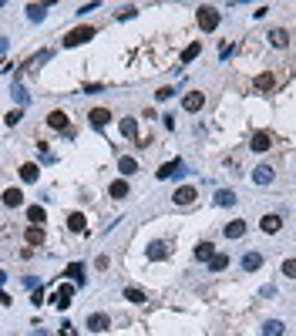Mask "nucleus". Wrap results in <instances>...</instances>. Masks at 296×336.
<instances>
[{
  "label": "nucleus",
  "mask_w": 296,
  "mask_h": 336,
  "mask_svg": "<svg viewBox=\"0 0 296 336\" xmlns=\"http://www.w3.org/2000/svg\"><path fill=\"white\" fill-rule=\"evenodd\" d=\"M94 27H88V24H84V27H74V31H68L64 34V47H81V44H88V41H94Z\"/></svg>",
  "instance_id": "obj_1"
},
{
  "label": "nucleus",
  "mask_w": 296,
  "mask_h": 336,
  "mask_svg": "<svg viewBox=\"0 0 296 336\" xmlns=\"http://www.w3.org/2000/svg\"><path fill=\"white\" fill-rule=\"evenodd\" d=\"M199 27H202V31H216L219 27V11L216 7H199Z\"/></svg>",
  "instance_id": "obj_2"
},
{
  "label": "nucleus",
  "mask_w": 296,
  "mask_h": 336,
  "mask_svg": "<svg viewBox=\"0 0 296 336\" xmlns=\"http://www.w3.org/2000/svg\"><path fill=\"white\" fill-rule=\"evenodd\" d=\"M202 104H205V94H202V91H189V94L182 98V108H185L189 114L202 111Z\"/></svg>",
  "instance_id": "obj_3"
},
{
  "label": "nucleus",
  "mask_w": 296,
  "mask_h": 336,
  "mask_svg": "<svg viewBox=\"0 0 296 336\" xmlns=\"http://www.w3.org/2000/svg\"><path fill=\"white\" fill-rule=\"evenodd\" d=\"M195 199H199V192H195L192 185H182V189H175V195H172L175 205H192Z\"/></svg>",
  "instance_id": "obj_4"
},
{
  "label": "nucleus",
  "mask_w": 296,
  "mask_h": 336,
  "mask_svg": "<svg viewBox=\"0 0 296 336\" xmlns=\"http://www.w3.org/2000/svg\"><path fill=\"white\" fill-rule=\"evenodd\" d=\"M71 299H74V286L61 282V289H57V296H54V306H57V309H68Z\"/></svg>",
  "instance_id": "obj_5"
},
{
  "label": "nucleus",
  "mask_w": 296,
  "mask_h": 336,
  "mask_svg": "<svg viewBox=\"0 0 296 336\" xmlns=\"http://www.w3.org/2000/svg\"><path fill=\"white\" fill-rule=\"evenodd\" d=\"M84 323H88V329H91V333H104L111 319H108V316H104V313H91V316H88V319H84Z\"/></svg>",
  "instance_id": "obj_6"
},
{
  "label": "nucleus",
  "mask_w": 296,
  "mask_h": 336,
  "mask_svg": "<svg viewBox=\"0 0 296 336\" xmlns=\"http://www.w3.org/2000/svg\"><path fill=\"white\" fill-rule=\"evenodd\" d=\"M88 121H91V128H104V124L111 121V111H108V108H94V111L88 114Z\"/></svg>",
  "instance_id": "obj_7"
},
{
  "label": "nucleus",
  "mask_w": 296,
  "mask_h": 336,
  "mask_svg": "<svg viewBox=\"0 0 296 336\" xmlns=\"http://www.w3.org/2000/svg\"><path fill=\"white\" fill-rule=\"evenodd\" d=\"M179 172H182V161H179V158H175V161H165V165L159 168V175H155V179H175V175H179Z\"/></svg>",
  "instance_id": "obj_8"
},
{
  "label": "nucleus",
  "mask_w": 296,
  "mask_h": 336,
  "mask_svg": "<svg viewBox=\"0 0 296 336\" xmlns=\"http://www.w3.org/2000/svg\"><path fill=\"white\" fill-rule=\"evenodd\" d=\"M249 148L256 151V155L269 151V134H266V131H256V134H252V141H249Z\"/></svg>",
  "instance_id": "obj_9"
},
{
  "label": "nucleus",
  "mask_w": 296,
  "mask_h": 336,
  "mask_svg": "<svg viewBox=\"0 0 296 336\" xmlns=\"http://www.w3.org/2000/svg\"><path fill=\"white\" fill-rule=\"evenodd\" d=\"M259 229H262L266 235H276L279 229H283V219H279V215H266V219L259 222Z\"/></svg>",
  "instance_id": "obj_10"
},
{
  "label": "nucleus",
  "mask_w": 296,
  "mask_h": 336,
  "mask_svg": "<svg viewBox=\"0 0 296 336\" xmlns=\"http://www.w3.org/2000/svg\"><path fill=\"white\" fill-rule=\"evenodd\" d=\"M47 124H51L54 131H68V114L64 111H51L47 114Z\"/></svg>",
  "instance_id": "obj_11"
},
{
  "label": "nucleus",
  "mask_w": 296,
  "mask_h": 336,
  "mask_svg": "<svg viewBox=\"0 0 296 336\" xmlns=\"http://www.w3.org/2000/svg\"><path fill=\"white\" fill-rule=\"evenodd\" d=\"M259 266H262V256H259V252H242V269H246V272H256Z\"/></svg>",
  "instance_id": "obj_12"
},
{
  "label": "nucleus",
  "mask_w": 296,
  "mask_h": 336,
  "mask_svg": "<svg viewBox=\"0 0 296 336\" xmlns=\"http://www.w3.org/2000/svg\"><path fill=\"white\" fill-rule=\"evenodd\" d=\"M24 239H27V246H31V249L41 246V242H44V229H41V225H31V229L24 232Z\"/></svg>",
  "instance_id": "obj_13"
},
{
  "label": "nucleus",
  "mask_w": 296,
  "mask_h": 336,
  "mask_svg": "<svg viewBox=\"0 0 296 336\" xmlns=\"http://www.w3.org/2000/svg\"><path fill=\"white\" fill-rule=\"evenodd\" d=\"M222 232H226V239H242V235H246V222H242V219H236V222H229Z\"/></svg>",
  "instance_id": "obj_14"
},
{
  "label": "nucleus",
  "mask_w": 296,
  "mask_h": 336,
  "mask_svg": "<svg viewBox=\"0 0 296 336\" xmlns=\"http://www.w3.org/2000/svg\"><path fill=\"white\" fill-rule=\"evenodd\" d=\"M252 182H256V185H269V182H273V168H269V165H259L256 172H252Z\"/></svg>",
  "instance_id": "obj_15"
},
{
  "label": "nucleus",
  "mask_w": 296,
  "mask_h": 336,
  "mask_svg": "<svg viewBox=\"0 0 296 336\" xmlns=\"http://www.w3.org/2000/svg\"><path fill=\"white\" fill-rule=\"evenodd\" d=\"M21 202H24V192L21 189H7V192H4V205H7V209H17Z\"/></svg>",
  "instance_id": "obj_16"
},
{
  "label": "nucleus",
  "mask_w": 296,
  "mask_h": 336,
  "mask_svg": "<svg viewBox=\"0 0 296 336\" xmlns=\"http://www.w3.org/2000/svg\"><path fill=\"white\" fill-rule=\"evenodd\" d=\"M68 229L71 232H84V229H88V219H84L81 212H71L68 215Z\"/></svg>",
  "instance_id": "obj_17"
},
{
  "label": "nucleus",
  "mask_w": 296,
  "mask_h": 336,
  "mask_svg": "<svg viewBox=\"0 0 296 336\" xmlns=\"http://www.w3.org/2000/svg\"><path fill=\"white\" fill-rule=\"evenodd\" d=\"M121 134L131 138V141H138V121L135 118H121Z\"/></svg>",
  "instance_id": "obj_18"
},
{
  "label": "nucleus",
  "mask_w": 296,
  "mask_h": 336,
  "mask_svg": "<svg viewBox=\"0 0 296 336\" xmlns=\"http://www.w3.org/2000/svg\"><path fill=\"white\" fill-rule=\"evenodd\" d=\"M108 195H111V199H125V195H128V182L125 179L111 182V185H108Z\"/></svg>",
  "instance_id": "obj_19"
},
{
  "label": "nucleus",
  "mask_w": 296,
  "mask_h": 336,
  "mask_svg": "<svg viewBox=\"0 0 296 336\" xmlns=\"http://www.w3.org/2000/svg\"><path fill=\"white\" fill-rule=\"evenodd\" d=\"M21 179L24 182H37L41 179V168H37L34 161H27V165H21Z\"/></svg>",
  "instance_id": "obj_20"
},
{
  "label": "nucleus",
  "mask_w": 296,
  "mask_h": 336,
  "mask_svg": "<svg viewBox=\"0 0 296 336\" xmlns=\"http://www.w3.org/2000/svg\"><path fill=\"white\" fill-rule=\"evenodd\" d=\"M165 252H169V246H165V242H148V249H145L148 259H165Z\"/></svg>",
  "instance_id": "obj_21"
},
{
  "label": "nucleus",
  "mask_w": 296,
  "mask_h": 336,
  "mask_svg": "<svg viewBox=\"0 0 296 336\" xmlns=\"http://www.w3.org/2000/svg\"><path fill=\"white\" fill-rule=\"evenodd\" d=\"M269 44L273 47H286L289 44V34H286L283 27H276V31H269Z\"/></svg>",
  "instance_id": "obj_22"
},
{
  "label": "nucleus",
  "mask_w": 296,
  "mask_h": 336,
  "mask_svg": "<svg viewBox=\"0 0 296 336\" xmlns=\"http://www.w3.org/2000/svg\"><path fill=\"white\" fill-rule=\"evenodd\" d=\"M216 205H222V209H226V205H236V192L232 189H219L216 192Z\"/></svg>",
  "instance_id": "obj_23"
},
{
  "label": "nucleus",
  "mask_w": 296,
  "mask_h": 336,
  "mask_svg": "<svg viewBox=\"0 0 296 336\" xmlns=\"http://www.w3.org/2000/svg\"><path fill=\"white\" fill-rule=\"evenodd\" d=\"M216 256V249H212V242H199V246H195V259H199V262H209V259Z\"/></svg>",
  "instance_id": "obj_24"
},
{
  "label": "nucleus",
  "mask_w": 296,
  "mask_h": 336,
  "mask_svg": "<svg viewBox=\"0 0 296 336\" xmlns=\"http://www.w3.org/2000/svg\"><path fill=\"white\" fill-rule=\"evenodd\" d=\"M262 336H283V323L279 319H266L262 323Z\"/></svg>",
  "instance_id": "obj_25"
},
{
  "label": "nucleus",
  "mask_w": 296,
  "mask_h": 336,
  "mask_svg": "<svg viewBox=\"0 0 296 336\" xmlns=\"http://www.w3.org/2000/svg\"><path fill=\"white\" fill-rule=\"evenodd\" d=\"M27 219H31V225H44L47 212L41 209V205H31V209H27Z\"/></svg>",
  "instance_id": "obj_26"
},
{
  "label": "nucleus",
  "mask_w": 296,
  "mask_h": 336,
  "mask_svg": "<svg viewBox=\"0 0 296 336\" xmlns=\"http://www.w3.org/2000/svg\"><path fill=\"white\" fill-rule=\"evenodd\" d=\"M44 14H47V4H27V17L31 21H44Z\"/></svg>",
  "instance_id": "obj_27"
},
{
  "label": "nucleus",
  "mask_w": 296,
  "mask_h": 336,
  "mask_svg": "<svg viewBox=\"0 0 296 336\" xmlns=\"http://www.w3.org/2000/svg\"><path fill=\"white\" fill-rule=\"evenodd\" d=\"M118 168H121V175H135V172H138V161H135V158H118Z\"/></svg>",
  "instance_id": "obj_28"
},
{
  "label": "nucleus",
  "mask_w": 296,
  "mask_h": 336,
  "mask_svg": "<svg viewBox=\"0 0 296 336\" xmlns=\"http://www.w3.org/2000/svg\"><path fill=\"white\" fill-rule=\"evenodd\" d=\"M199 51H202V44H199V41H195V44H189V47L182 51V64H192L195 57H199Z\"/></svg>",
  "instance_id": "obj_29"
},
{
  "label": "nucleus",
  "mask_w": 296,
  "mask_h": 336,
  "mask_svg": "<svg viewBox=\"0 0 296 336\" xmlns=\"http://www.w3.org/2000/svg\"><path fill=\"white\" fill-rule=\"evenodd\" d=\"M256 88H259V91H273L276 88V78L266 71V74H259V78H256Z\"/></svg>",
  "instance_id": "obj_30"
},
{
  "label": "nucleus",
  "mask_w": 296,
  "mask_h": 336,
  "mask_svg": "<svg viewBox=\"0 0 296 336\" xmlns=\"http://www.w3.org/2000/svg\"><path fill=\"white\" fill-rule=\"evenodd\" d=\"M68 276L74 282H84V266H81V262H71V266H68Z\"/></svg>",
  "instance_id": "obj_31"
},
{
  "label": "nucleus",
  "mask_w": 296,
  "mask_h": 336,
  "mask_svg": "<svg viewBox=\"0 0 296 336\" xmlns=\"http://www.w3.org/2000/svg\"><path fill=\"white\" fill-rule=\"evenodd\" d=\"M226 266H229V256H212L209 259V269H212V272H222Z\"/></svg>",
  "instance_id": "obj_32"
},
{
  "label": "nucleus",
  "mask_w": 296,
  "mask_h": 336,
  "mask_svg": "<svg viewBox=\"0 0 296 336\" xmlns=\"http://www.w3.org/2000/svg\"><path fill=\"white\" fill-rule=\"evenodd\" d=\"M125 299L128 302H145V292L138 289V286H128V289H125Z\"/></svg>",
  "instance_id": "obj_33"
},
{
  "label": "nucleus",
  "mask_w": 296,
  "mask_h": 336,
  "mask_svg": "<svg viewBox=\"0 0 296 336\" xmlns=\"http://www.w3.org/2000/svg\"><path fill=\"white\" fill-rule=\"evenodd\" d=\"M283 276L286 279H296V259H286L283 262Z\"/></svg>",
  "instance_id": "obj_34"
},
{
  "label": "nucleus",
  "mask_w": 296,
  "mask_h": 336,
  "mask_svg": "<svg viewBox=\"0 0 296 336\" xmlns=\"http://www.w3.org/2000/svg\"><path fill=\"white\" fill-rule=\"evenodd\" d=\"M135 14H138V7H121V11H118V21H131Z\"/></svg>",
  "instance_id": "obj_35"
},
{
  "label": "nucleus",
  "mask_w": 296,
  "mask_h": 336,
  "mask_svg": "<svg viewBox=\"0 0 296 336\" xmlns=\"http://www.w3.org/2000/svg\"><path fill=\"white\" fill-rule=\"evenodd\" d=\"M47 57H51V51H41V54H37V57H31V64H27V67H34V64H44Z\"/></svg>",
  "instance_id": "obj_36"
},
{
  "label": "nucleus",
  "mask_w": 296,
  "mask_h": 336,
  "mask_svg": "<svg viewBox=\"0 0 296 336\" xmlns=\"http://www.w3.org/2000/svg\"><path fill=\"white\" fill-rule=\"evenodd\" d=\"M172 94H175V88H159V94H155V98H159V101H169Z\"/></svg>",
  "instance_id": "obj_37"
},
{
  "label": "nucleus",
  "mask_w": 296,
  "mask_h": 336,
  "mask_svg": "<svg viewBox=\"0 0 296 336\" xmlns=\"http://www.w3.org/2000/svg\"><path fill=\"white\" fill-rule=\"evenodd\" d=\"M4 121H7V124H11V128H14V124L21 121V108H17V111H11V114H7V118H4Z\"/></svg>",
  "instance_id": "obj_38"
},
{
  "label": "nucleus",
  "mask_w": 296,
  "mask_h": 336,
  "mask_svg": "<svg viewBox=\"0 0 296 336\" xmlns=\"http://www.w3.org/2000/svg\"><path fill=\"white\" fill-rule=\"evenodd\" d=\"M14 98L21 101V104H27V91H24V88H14Z\"/></svg>",
  "instance_id": "obj_39"
},
{
  "label": "nucleus",
  "mask_w": 296,
  "mask_h": 336,
  "mask_svg": "<svg viewBox=\"0 0 296 336\" xmlns=\"http://www.w3.org/2000/svg\"><path fill=\"white\" fill-rule=\"evenodd\" d=\"M61 336H78V333H74V329H71V326L64 323V326H61Z\"/></svg>",
  "instance_id": "obj_40"
},
{
  "label": "nucleus",
  "mask_w": 296,
  "mask_h": 336,
  "mask_svg": "<svg viewBox=\"0 0 296 336\" xmlns=\"http://www.w3.org/2000/svg\"><path fill=\"white\" fill-rule=\"evenodd\" d=\"M0 302H4V306H11V296H7L4 289H0Z\"/></svg>",
  "instance_id": "obj_41"
},
{
  "label": "nucleus",
  "mask_w": 296,
  "mask_h": 336,
  "mask_svg": "<svg viewBox=\"0 0 296 336\" xmlns=\"http://www.w3.org/2000/svg\"><path fill=\"white\" fill-rule=\"evenodd\" d=\"M4 51H7V37H0V54H4Z\"/></svg>",
  "instance_id": "obj_42"
},
{
  "label": "nucleus",
  "mask_w": 296,
  "mask_h": 336,
  "mask_svg": "<svg viewBox=\"0 0 296 336\" xmlns=\"http://www.w3.org/2000/svg\"><path fill=\"white\" fill-rule=\"evenodd\" d=\"M0 282H4V269H0Z\"/></svg>",
  "instance_id": "obj_43"
},
{
  "label": "nucleus",
  "mask_w": 296,
  "mask_h": 336,
  "mask_svg": "<svg viewBox=\"0 0 296 336\" xmlns=\"http://www.w3.org/2000/svg\"><path fill=\"white\" fill-rule=\"evenodd\" d=\"M37 336H44V333H37Z\"/></svg>",
  "instance_id": "obj_44"
}]
</instances>
